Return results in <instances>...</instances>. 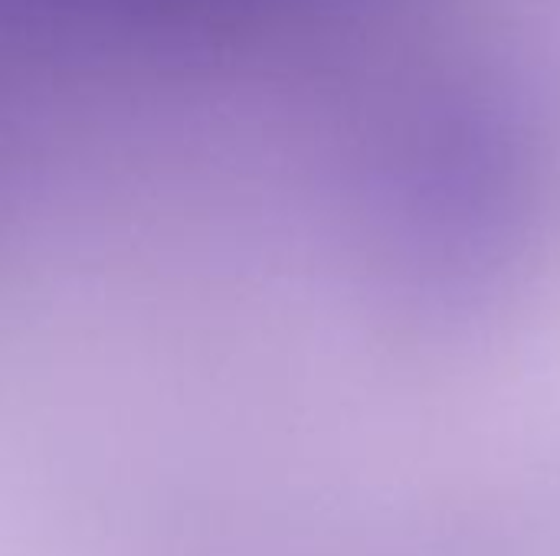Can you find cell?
Returning a JSON list of instances; mask_svg holds the SVG:
<instances>
[]
</instances>
